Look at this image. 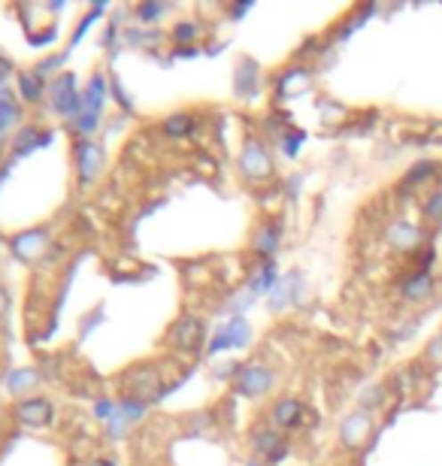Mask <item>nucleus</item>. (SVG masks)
I'll return each mask as SVG.
<instances>
[{"instance_id": "28", "label": "nucleus", "mask_w": 442, "mask_h": 466, "mask_svg": "<svg viewBox=\"0 0 442 466\" xmlns=\"http://www.w3.org/2000/svg\"><path fill=\"white\" fill-rule=\"evenodd\" d=\"M88 466H119L116 461H94V463H88Z\"/></svg>"}, {"instance_id": "1", "label": "nucleus", "mask_w": 442, "mask_h": 466, "mask_svg": "<svg viewBox=\"0 0 442 466\" xmlns=\"http://www.w3.org/2000/svg\"><path fill=\"white\" fill-rule=\"evenodd\" d=\"M103 101H106V82H103V76L97 73L94 79H91L88 91H86V101H82V112L76 116V134L88 136V134L97 131V121H101Z\"/></svg>"}, {"instance_id": "3", "label": "nucleus", "mask_w": 442, "mask_h": 466, "mask_svg": "<svg viewBox=\"0 0 442 466\" xmlns=\"http://www.w3.org/2000/svg\"><path fill=\"white\" fill-rule=\"evenodd\" d=\"M49 101H52V110L64 119H76L82 112V101L86 97L76 91V79L73 73H61L49 88Z\"/></svg>"}, {"instance_id": "26", "label": "nucleus", "mask_w": 442, "mask_h": 466, "mask_svg": "<svg viewBox=\"0 0 442 466\" xmlns=\"http://www.w3.org/2000/svg\"><path fill=\"white\" fill-rule=\"evenodd\" d=\"M300 143H303V134H288L285 140H282V146H285L288 155H294V151H297V146H300Z\"/></svg>"}, {"instance_id": "11", "label": "nucleus", "mask_w": 442, "mask_h": 466, "mask_svg": "<svg viewBox=\"0 0 442 466\" xmlns=\"http://www.w3.org/2000/svg\"><path fill=\"white\" fill-rule=\"evenodd\" d=\"M388 242H391V249H397V251H415L422 246V231H418L413 221L400 218L388 227Z\"/></svg>"}, {"instance_id": "27", "label": "nucleus", "mask_w": 442, "mask_h": 466, "mask_svg": "<svg viewBox=\"0 0 442 466\" xmlns=\"http://www.w3.org/2000/svg\"><path fill=\"white\" fill-rule=\"evenodd\" d=\"M10 73H12V64L6 58H0V79H6Z\"/></svg>"}, {"instance_id": "8", "label": "nucleus", "mask_w": 442, "mask_h": 466, "mask_svg": "<svg viewBox=\"0 0 442 466\" xmlns=\"http://www.w3.org/2000/svg\"><path fill=\"white\" fill-rule=\"evenodd\" d=\"M251 448H255V452L261 454L266 463H279L282 457L288 454L285 439H282L276 430H266V427H264V430L251 433Z\"/></svg>"}, {"instance_id": "18", "label": "nucleus", "mask_w": 442, "mask_h": 466, "mask_svg": "<svg viewBox=\"0 0 442 466\" xmlns=\"http://www.w3.org/2000/svg\"><path fill=\"white\" fill-rule=\"evenodd\" d=\"M37 385H40V372L37 370H19V372H12V376L6 379V388H10L12 394L37 391Z\"/></svg>"}, {"instance_id": "24", "label": "nucleus", "mask_w": 442, "mask_h": 466, "mask_svg": "<svg viewBox=\"0 0 442 466\" xmlns=\"http://www.w3.org/2000/svg\"><path fill=\"white\" fill-rule=\"evenodd\" d=\"M424 218L433 221V225L442 221V191H437V194H430L428 200H424Z\"/></svg>"}, {"instance_id": "13", "label": "nucleus", "mask_w": 442, "mask_h": 466, "mask_svg": "<svg viewBox=\"0 0 442 466\" xmlns=\"http://www.w3.org/2000/svg\"><path fill=\"white\" fill-rule=\"evenodd\" d=\"M49 140H52L49 131H43V127H34V125H25L19 134H15V155H25V151L40 149Z\"/></svg>"}, {"instance_id": "20", "label": "nucleus", "mask_w": 442, "mask_h": 466, "mask_svg": "<svg viewBox=\"0 0 442 466\" xmlns=\"http://www.w3.org/2000/svg\"><path fill=\"white\" fill-rule=\"evenodd\" d=\"M309 88V73L307 70H291L279 76V91L282 94H291V91H307Z\"/></svg>"}, {"instance_id": "19", "label": "nucleus", "mask_w": 442, "mask_h": 466, "mask_svg": "<svg viewBox=\"0 0 442 466\" xmlns=\"http://www.w3.org/2000/svg\"><path fill=\"white\" fill-rule=\"evenodd\" d=\"M164 134L173 136V140H182V136L194 134V119L188 112H179V116H170L164 121Z\"/></svg>"}, {"instance_id": "9", "label": "nucleus", "mask_w": 442, "mask_h": 466, "mask_svg": "<svg viewBox=\"0 0 442 466\" xmlns=\"http://www.w3.org/2000/svg\"><path fill=\"white\" fill-rule=\"evenodd\" d=\"M52 415H55V409H52V403L43 400V397H30V400H21L19 406H15V418H19L21 424H28V427L49 424Z\"/></svg>"}, {"instance_id": "17", "label": "nucleus", "mask_w": 442, "mask_h": 466, "mask_svg": "<svg viewBox=\"0 0 442 466\" xmlns=\"http://www.w3.org/2000/svg\"><path fill=\"white\" fill-rule=\"evenodd\" d=\"M43 76H37V73H19V94H21V101H28V103H37V101H43Z\"/></svg>"}, {"instance_id": "5", "label": "nucleus", "mask_w": 442, "mask_h": 466, "mask_svg": "<svg viewBox=\"0 0 442 466\" xmlns=\"http://www.w3.org/2000/svg\"><path fill=\"white\" fill-rule=\"evenodd\" d=\"M240 170L249 182H264L273 176V158L261 140H246L240 155Z\"/></svg>"}, {"instance_id": "2", "label": "nucleus", "mask_w": 442, "mask_h": 466, "mask_svg": "<svg viewBox=\"0 0 442 466\" xmlns=\"http://www.w3.org/2000/svg\"><path fill=\"white\" fill-rule=\"evenodd\" d=\"M167 346L179 355H197L203 348V321L194 315L179 318L167 333Z\"/></svg>"}, {"instance_id": "7", "label": "nucleus", "mask_w": 442, "mask_h": 466, "mask_svg": "<svg viewBox=\"0 0 442 466\" xmlns=\"http://www.w3.org/2000/svg\"><path fill=\"white\" fill-rule=\"evenodd\" d=\"M76 167H79L82 185H91L103 170V149L91 140H79L76 143Z\"/></svg>"}, {"instance_id": "30", "label": "nucleus", "mask_w": 442, "mask_h": 466, "mask_svg": "<svg viewBox=\"0 0 442 466\" xmlns=\"http://www.w3.org/2000/svg\"><path fill=\"white\" fill-rule=\"evenodd\" d=\"M0 307H4V294H0Z\"/></svg>"}, {"instance_id": "14", "label": "nucleus", "mask_w": 442, "mask_h": 466, "mask_svg": "<svg viewBox=\"0 0 442 466\" xmlns=\"http://www.w3.org/2000/svg\"><path fill=\"white\" fill-rule=\"evenodd\" d=\"M403 294H406V300H428L433 294V276L428 270H418L415 276L403 285Z\"/></svg>"}, {"instance_id": "15", "label": "nucleus", "mask_w": 442, "mask_h": 466, "mask_svg": "<svg viewBox=\"0 0 442 466\" xmlns=\"http://www.w3.org/2000/svg\"><path fill=\"white\" fill-rule=\"evenodd\" d=\"M300 412H303V406L297 400H279L270 415L276 427H297L300 424Z\"/></svg>"}, {"instance_id": "25", "label": "nucleus", "mask_w": 442, "mask_h": 466, "mask_svg": "<svg viewBox=\"0 0 442 466\" xmlns=\"http://www.w3.org/2000/svg\"><path fill=\"white\" fill-rule=\"evenodd\" d=\"M197 34H201V28H197L194 21H182V25H176V30H173V40H176V43H192Z\"/></svg>"}, {"instance_id": "23", "label": "nucleus", "mask_w": 442, "mask_h": 466, "mask_svg": "<svg viewBox=\"0 0 442 466\" xmlns=\"http://www.w3.org/2000/svg\"><path fill=\"white\" fill-rule=\"evenodd\" d=\"M164 12H167V6L158 4V0H149V4L136 6V19H140V21H155V19H161Z\"/></svg>"}, {"instance_id": "22", "label": "nucleus", "mask_w": 442, "mask_h": 466, "mask_svg": "<svg viewBox=\"0 0 442 466\" xmlns=\"http://www.w3.org/2000/svg\"><path fill=\"white\" fill-rule=\"evenodd\" d=\"M270 288H276V266L266 264L261 266V273L251 279V291H270Z\"/></svg>"}, {"instance_id": "29", "label": "nucleus", "mask_w": 442, "mask_h": 466, "mask_svg": "<svg viewBox=\"0 0 442 466\" xmlns=\"http://www.w3.org/2000/svg\"><path fill=\"white\" fill-rule=\"evenodd\" d=\"M246 466H270V463H264V461H249Z\"/></svg>"}, {"instance_id": "21", "label": "nucleus", "mask_w": 442, "mask_h": 466, "mask_svg": "<svg viewBox=\"0 0 442 466\" xmlns=\"http://www.w3.org/2000/svg\"><path fill=\"white\" fill-rule=\"evenodd\" d=\"M439 170V164H433V160H422V164H415L413 170H409V176H406V182H403V185H422L424 179H430L433 173Z\"/></svg>"}, {"instance_id": "10", "label": "nucleus", "mask_w": 442, "mask_h": 466, "mask_svg": "<svg viewBox=\"0 0 442 466\" xmlns=\"http://www.w3.org/2000/svg\"><path fill=\"white\" fill-rule=\"evenodd\" d=\"M370 430H372V424H370L367 412H355V415H348L346 421H342L340 437L348 448H357V446H364V442L370 439Z\"/></svg>"}, {"instance_id": "12", "label": "nucleus", "mask_w": 442, "mask_h": 466, "mask_svg": "<svg viewBox=\"0 0 442 466\" xmlns=\"http://www.w3.org/2000/svg\"><path fill=\"white\" fill-rule=\"evenodd\" d=\"M21 121V106L12 97V91H6L0 86V136L10 134L15 125Z\"/></svg>"}, {"instance_id": "4", "label": "nucleus", "mask_w": 442, "mask_h": 466, "mask_svg": "<svg viewBox=\"0 0 442 466\" xmlns=\"http://www.w3.org/2000/svg\"><path fill=\"white\" fill-rule=\"evenodd\" d=\"M273 385H276V376H273V370H266L264 364L240 366L233 379V391L242 397H264Z\"/></svg>"}, {"instance_id": "16", "label": "nucleus", "mask_w": 442, "mask_h": 466, "mask_svg": "<svg viewBox=\"0 0 442 466\" xmlns=\"http://www.w3.org/2000/svg\"><path fill=\"white\" fill-rule=\"evenodd\" d=\"M279 249V225H264L255 236V251L261 258H273Z\"/></svg>"}, {"instance_id": "6", "label": "nucleus", "mask_w": 442, "mask_h": 466, "mask_svg": "<svg viewBox=\"0 0 442 466\" xmlns=\"http://www.w3.org/2000/svg\"><path fill=\"white\" fill-rule=\"evenodd\" d=\"M251 339V327H249V321L246 318H231L227 321L221 331L212 336V342H209V355H218V351H225V348H242L246 342Z\"/></svg>"}]
</instances>
